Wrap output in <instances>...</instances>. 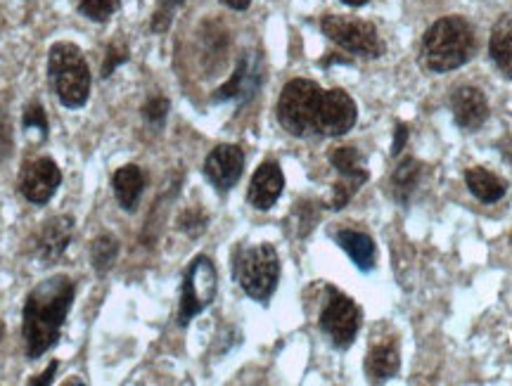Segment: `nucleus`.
Here are the masks:
<instances>
[{
	"mask_svg": "<svg viewBox=\"0 0 512 386\" xmlns=\"http://www.w3.org/2000/svg\"><path fill=\"white\" fill-rule=\"evenodd\" d=\"M294 216H299V235L309 233V230L313 228V223H316V214H313V207L309 202L297 204V209H294Z\"/></svg>",
	"mask_w": 512,
	"mask_h": 386,
	"instance_id": "obj_31",
	"label": "nucleus"
},
{
	"mask_svg": "<svg viewBox=\"0 0 512 386\" xmlns=\"http://www.w3.org/2000/svg\"><path fill=\"white\" fill-rule=\"evenodd\" d=\"M358 188H361V185L354 183V180L342 178V180H339V183L332 185V197H330L328 207H330L332 211L344 209V207H347V204L351 202V197L356 195Z\"/></svg>",
	"mask_w": 512,
	"mask_h": 386,
	"instance_id": "obj_26",
	"label": "nucleus"
},
{
	"mask_svg": "<svg viewBox=\"0 0 512 386\" xmlns=\"http://www.w3.org/2000/svg\"><path fill=\"white\" fill-rule=\"evenodd\" d=\"M178 225H181V230H185L190 237H197L207 230V216L200 214L197 209H190V211H185L181 218H178Z\"/></svg>",
	"mask_w": 512,
	"mask_h": 386,
	"instance_id": "obj_30",
	"label": "nucleus"
},
{
	"mask_svg": "<svg viewBox=\"0 0 512 386\" xmlns=\"http://www.w3.org/2000/svg\"><path fill=\"white\" fill-rule=\"evenodd\" d=\"M62 173L50 157H41L36 162L24 164L19 176V192L31 204H48L60 188Z\"/></svg>",
	"mask_w": 512,
	"mask_h": 386,
	"instance_id": "obj_11",
	"label": "nucleus"
},
{
	"mask_svg": "<svg viewBox=\"0 0 512 386\" xmlns=\"http://www.w3.org/2000/svg\"><path fill=\"white\" fill-rule=\"evenodd\" d=\"M245 171V152L238 145H219L204 159V176L219 192H230Z\"/></svg>",
	"mask_w": 512,
	"mask_h": 386,
	"instance_id": "obj_12",
	"label": "nucleus"
},
{
	"mask_svg": "<svg viewBox=\"0 0 512 386\" xmlns=\"http://www.w3.org/2000/svg\"><path fill=\"white\" fill-rule=\"evenodd\" d=\"M283 188H285L283 169H280L275 162H264L254 171L252 183H249V190H247V199L256 211H268L275 207V202H278L280 195H283Z\"/></svg>",
	"mask_w": 512,
	"mask_h": 386,
	"instance_id": "obj_15",
	"label": "nucleus"
},
{
	"mask_svg": "<svg viewBox=\"0 0 512 386\" xmlns=\"http://www.w3.org/2000/svg\"><path fill=\"white\" fill-rule=\"evenodd\" d=\"M235 280L249 299L266 304L280 280V259L271 244L242 249L235 259Z\"/></svg>",
	"mask_w": 512,
	"mask_h": 386,
	"instance_id": "obj_4",
	"label": "nucleus"
},
{
	"mask_svg": "<svg viewBox=\"0 0 512 386\" xmlns=\"http://www.w3.org/2000/svg\"><path fill=\"white\" fill-rule=\"evenodd\" d=\"M216 287H219V275H216L214 263H211L207 256H197V259L190 263L188 273H185L183 278L178 323L185 327L192 318H197L204 308H209L211 301L216 297Z\"/></svg>",
	"mask_w": 512,
	"mask_h": 386,
	"instance_id": "obj_6",
	"label": "nucleus"
},
{
	"mask_svg": "<svg viewBox=\"0 0 512 386\" xmlns=\"http://www.w3.org/2000/svg\"><path fill=\"white\" fill-rule=\"evenodd\" d=\"M420 173H422V166L418 159L413 157L401 159L399 166H396L392 173V195L396 202L406 204L408 199H411V195L420 183Z\"/></svg>",
	"mask_w": 512,
	"mask_h": 386,
	"instance_id": "obj_22",
	"label": "nucleus"
},
{
	"mask_svg": "<svg viewBox=\"0 0 512 386\" xmlns=\"http://www.w3.org/2000/svg\"><path fill=\"white\" fill-rule=\"evenodd\" d=\"M143 117H145L147 124H152L155 128L164 126L166 117H169V100L162 98V95L147 100L145 107H143Z\"/></svg>",
	"mask_w": 512,
	"mask_h": 386,
	"instance_id": "obj_27",
	"label": "nucleus"
},
{
	"mask_svg": "<svg viewBox=\"0 0 512 386\" xmlns=\"http://www.w3.org/2000/svg\"><path fill=\"white\" fill-rule=\"evenodd\" d=\"M330 164L339 171V176L354 180L358 185H363L368 180L366 159L361 157V152L356 147H335L330 152Z\"/></svg>",
	"mask_w": 512,
	"mask_h": 386,
	"instance_id": "obj_21",
	"label": "nucleus"
},
{
	"mask_svg": "<svg viewBox=\"0 0 512 386\" xmlns=\"http://www.w3.org/2000/svg\"><path fill=\"white\" fill-rule=\"evenodd\" d=\"M121 0H79V10L91 22H107L119 10Z\"/></svg>",
	"mask_w": 512,
	"mask_h": 386,
	"instance_id": "obj_24",
	"label": "nucleus"
},
{
	"mask_svg": "<svg viewBox=\"0 0 512 386\" xmlns=\"http://www.w3.org/2000/svg\"><path fill=\"white\" fill-rule=\"evenodd\" d=\"M22 124H24V128H34V131L43 135V138L48 135V117H46V112H43L41 105H29L27 109H24Z\"/></svg>",
	"mask_w": 512,
	"mask_h": 386,
	"instance_id": "obj_29",
	"label": "nucleus"
},
{
	"mask_svg": "<svg viewBox=\"0 0 512 386\" xmlns=\"http://www.w3.org/2000/svg\"><path fill=\"white\" fill-rule=\"evenodd\" d=\"M489 55L501 74L512 79V17L498 19L496 27L491 29Z\"/></svg>",
	"mask_w": 512,
	"mask_h": 386,
	"instance_id": "obj_20",
	"label": "nucleus"
},
{
	"mask_svg": "<svg viewBox=\"0 0 512 386\" xmlns=\"http://www.w3.org/2000/svg\"><path fill=\"white\" fill-rule=\"evenodd\" d=\"M57 368H60V365H57V360H53V363H50L48 368H46V372H43V375L34 377V379H29V384H31V386H48L50 382H53Z\"/></svg>",
	"mask_w": 512,
	"mask_h": 386,
	"instance_id": "obj_33",
	"label": "nucleus"
},
{
	"mask_svg": "<svg viewBox=\"0 0 512 386\" xmlns=\"http://www.w3.org/2000/svg\"><path fill=\"white\" fill-rule=\"evenodd\" d=\"M465 183L472 195L484 204L501 202L505 192H508V183H505L501 176H496V173L482 169V166H472V169H467Z\"/></svg>",
	"mask_w": 512,
	"mask_h": 386,
	"instance_id": "obj_19",
	"label": "nucleus"
},
{
	"mask_svg": "<svg viewBox=\"0 0 512 386\" xmlns=\"http://www.w3.org/2000/svg\"><path fill=\"white\" fill-rule=\"evenodd\" d=\"M72 304L74 282L67 275H53L31 289L22 315V334L29 358H41L57 344Z\"/></svg>",
	"mask_w": 512,
	"mask_h": 386,
	"instance_id": "obj_1",
	"label": "nucleus"
},
{
	"mask_svg": "<svg viewBox=\"0 0 512 386\" xmlns=\"http://www.w3.org/2000/svg\"><path fill=\"white\" fill-rule=\"evenodd\" d=\"M344 5H349V8H361V5H366L368 0H342Z\"/></svg>",
	"mask_w": 512,
	"mask_h": 386,
	"instance_id": "obj_37",
	"label": "nucleus"
},
{
	"mask_svg": "<svg viewBox=\"0 0 512 386\" xmlns=\"http://www.w3.org/2000/svg\"><path fill=\"white\" fill-rule=\"evenodd\" d=\"M261 83H264V62L256 53H249L242 57L235 67V72L223 86L211 95V102L221 105V102H238L245 105L259 93Z\"/></svg>",
	"mask_w": 512,
	"mask_h": 386,
	"instance_id": "obj_10",
	"label": "nucleus"
},
{
	"mask_svg": "<svg viewBox=\"0 0 512 386\" xmlns=\"http://www.w3.org/2000/svg\"><path fill=\"white\" fill-rule=\"evenodd\" d=\"M477 50V38L470 22L463 17L437 19L422 38V60L425 67L437 74L453 72L472 60Z\"/></svg>",
	"mask_w": 512,
	"mask_h": 386,
	"instance_id": "obj_2",
	"label": "nucleus"
},
{
	"mask_svg": "<svg viewBox=\"0 0 512 386\" xmlns=\"http://www.w3.org/2000/svg\"><path fill=\"white\" fill-rule=\"evenodd\" d=\"M74 235L72 216H55L41 225L34 240V256L41 263H55L67 252L69 242Z\"/></svg>",
	"mask_w": 512,
	"mask_h": 386,
	"instance_id": "obj_13",
	"label": "nucleus"
},
{
	"mask_svg": "<svg viewBox=\"0 0 512 386\" xmlns=\"http://www.w3.org/2000/svg\"><path fill=\"white\" fill-rule=\"evenodd\" d=\"M183 3H188V0H159L155 15H152V31L164 34V31L171 27V19H174L176 8H181Z\"/></svg>",
	"mask_w": 512,
	"mask_h": 386,
	"instance_id": "obj_25",
	"label": "nucleus"
},
{
	"mask_svg": "<svg viewBox=\"0 0 512 386\" xmlns=\"http://www.w3.org/2000/svg\"><path fill=\"white\" fill-rule=\"evenodd\" d=\"M408 143V126L406 124H396L394 128V143H392V154L394 157H399L403 147Z\"/></svg>",
	"mask_w": 512,
	"mask_h": 386,
	"instance_id": "obj_32",
	"label": "nucleus"
},
{
	"mask_svg": "<svg viewBox=\"0 0 512 386\" xmlns=\"http://www.w3.org/2000/svg\"><path fill=\"white\" fill-rule=\"evenodd\" d=\"M503 157L508 159V164L512 166V138L505 140V143H503Z\"/></svg>",
	"mask_w": 512,
	"mask_h": 386,
	"instance_id": "obj_36",
	"label": "nucleus"
},
{
	"mask_svg": "<svg viewBox=\"0 0 512 386\" xmlns=\"http://www.w3.org/2000/svg\"><path fill=\"white\" fill-rule=\"evenodd\" d=\"M114 195H117L121 209L124 211H136L140 197H143L145 190V173L140 171L136 164H126L117 169L112 178Z\"/></svg>",
	"mask_w": 512,
	"mask_h": 386,
	"instance_id": "obj_18",
	"label": "nucleus"
},
{
	"mask_svg": "<svg viewBox=\"0 0 512 386\" xmlns=\"http://www.w3.org/2000/svg\"><path fill=\"white\" fill-rule=\"evenodd\" d=\"M351 64V60H349V57H328V60H323V62H320V64H323V67H330V64Z\"/></svg>",
	"mask_w": 512,
	"mask_h": 386,
	"instance_id": "obj_35",
	"label": "nucleus"
},
{
	"mask_svg": "<svg viewBox=\"0 0 512 386\" xmlns=\"http://www.w3.org/2000/svg\"><path fill=\"white\" fill-rule=\"evenodd\" d=\"M320 29L332 43H337L339 48L351 55L380 57L384 53V43L377 29L370 22H363V19L328 15L320 22Z\"/></svg>",
	"mask_w": 512,
	"mask_h": 386,
	"instance_id": "obj_7",
	"label": "nucleus"
},
{
	"mask_svg": "<svg viewBox=\"0 0 512 386\" xmlns=\"http://www.w3.org/2000/svg\"><path fill=\"white\" fill-rule=\"evenodd\" d=\"M453 121L463 131H477L489 119V102L486 95L475 86H463L453 93L451 98Z\"/></svg>",
	"mask_w": 512,
	"mask_h": 386,
	"instance_id": "obj_14",
	"label": "nucleus"
},
{
	"mask_svg": "<svg viewBox=\"0 0 512 386\" xmlns=\"http://www.w3.org/2000/svg\"><path fill=\"white\" fill-rule=\"evenodd\" d=\"M223 5H228L230 10H238V12H242V10H247L249 5H252V0H221Z\"/></svg>",
	"mask_w": 512,
	"mask_h": 386,
	"instance_id": "obj_34",
	"label": "nucleus"
},
{
	"mask_svg": "<svg viewBox=\"0 0 512 386\" xmlns=\"http://www.w3.org/2000/svg\"><path fill=\"white\" fill-rule=\"evenodd\" d=\"M335 240L344 252L349 254V259L354 261V266L363 273H370L377 263V247L373 237L366 233H358V230H339Z\"/></svg>",
	"mask_w": 512,
	"mask_h": 386,
	"instance_id": "obj_17",
	"label": "nucleus"
},
{
	"mask_svg": "<svg viewBox=\"0 0 512 386\" xmlns=\"http://www.w3.org/2000/svg\"><path fill=\"white\" fill-rule=\"evenodd\" d=\"M320 98H323V88L316 81L294 79L287 83L278 100L280 126L294 138L311 133Z\"/></svg>",
	"mask_w": 512,
	"mask_h": 386,
	"instance_id": "obj_5",
	"label": "nucleus"
},
{
	"mask_svg": "<svg viewBox=\"0 0 512 386\" xmlns=\"http://www.w3.org/2000/svg\"><path fill=\"white\" fill-rule=\"evenodd\" d=\"M399 370L401 351L399 344H396V337H384L373 342L366 358V375L370 377V382H387V379L396 377Z\"/></svg>",
	"mask_w": 512,
	"mask_h": 386,
	"instance_id": "obj_16",
	"label": "nucleus"
},
{
	"mask_svg": "<svg viewBox=\"0 0 512 386\" xmlns=\"http://www.w3.org/2000/svg\"><path fill=\"white\" fill-rule=\"evenodd\" d=\"M128 62V45L124 41H117L112 43L110 48H107V55H105V62H102V76H112L114 69L121 67V64Z\"/></svg>",
	"mask_w": 512,
	"mask_h": 386,
	"instance_id": "obj_28",
	"label": "nucleus"
},
{
	"mask_svg": "<svg viewBox=\"0 0 512 386\" xmlns=\"http://www.w3.org/2000/svg\"><path fill=\"white\" fill-rule=\"evenodd\" d=\"M119 256V240L114 235H100L95 237L91 244V263L95 273L105 275L110 273V268L117 263Z\"/></svg>",
	"mask_w": 512,
	"mask_h": 386,
	"instance_id": "obj_23",
	"label": "nucleus"
},
{
	"mask_svg": "<svg viewBox=\"0 0 512 386\" xmlns=\"http://www.w3.org/2000/svg\"><path fill=\"white\" fill-rule=\"evenodd\" d=\"M48 76L64 107L79 109L86 105L91 95V69L79 45L55 43L48 53Z\"/></svg>",
	"mask_w": 512,
	"mask_h": 386,
	"instance_id": "obj_3",
	"label": "nucleus"
},
{
	"mask_svg": "<svg viewBox=\"0 0 512 386\" xmlns=\"http://www.w3.org/2000/svg\"><path fill=\"white\" fill-rule=\"evenodd\" d=\"M361 320L363 313L356 306V301H351L347 294L337 292V289H330L328 304L320 313V330L325 332V337L330 339L335 349L347 351L356 342Z\"/></svg>",
	"mask_w": 512,
	"mask_h": 386,
	"instance_id": "obj_8",
	"label": "nucleus"
},
{
	"mask_svg": "<svg viewBox=\"0 0 512 386\" xmlns=\"http://www.w3.org/2000/svg\"><path fill=\"white\" fill-rule=\"evenodd\" d=\"M358 119L356 102L342 88L323 90L316 119H313V133L337 138V135L349 133Z\"/></svg>",
	"mask_w": 512,
	"mask_h": 386,
	"instance_id": "obj_9",
	"label": "nucleus"
}]
</instances>
